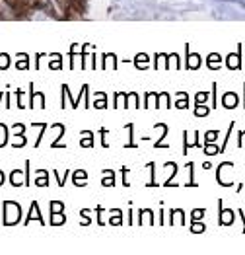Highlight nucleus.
<instances>
[{
	"label": "nucleus",
	"mask_w": 245,
	"mask_h": 255,
	"mask_svg": "<svg viewBox=\"0 0 245 255\" xmlns=\"http://www.w3.org/2000/svg\"><path fill=\"white\" fill-rule=\"evenodd\" d=\"M8 181H10L14 187H21V185H25V173L21 170H14L8 175Z\"/></svg>",
	"instance_id": "nucleus-13"
},
{
	"label": "nucleus",
	"mask_w": 245,
	"mask_h": 255,
	"mask_svg": "<svg viewBox=\"0 0 245 255\" xmlns=\"http://www.w3.org/2000/svg\"><path fill=\"white\" fill-rule=\"evenodd\" d=\"M234 218H236V213L232 209H224V203L220 199L218 201V224L220 226H232L234 224Z\"/></svg>",
	"instance_id": "nucleus-3"
},
{
	"label": "nucleus",
	"mask_w": 245,
	"mask_h": 255,
	"mask_svg": "<svg viewBox=\"0 0 245 255\" xmlns=\"http://www.w3.org/2000/svg\"><path fill=\"white\" fill-rule=\"evenodd\" d=\"M10 66V55L8 53H0V72L6 70Z\"/></svg>",
	"instance_id": "nucleus-44"
},
{
	"label": "nucleus",
	"mask_w": 245,
	"mask_h": 255,
	"mask_svg": "<svg viewBox=\"0 0 245 255\" xmlns=\"http://www.w3.org/2000/svg\"><path fill=\"white\" fill-rule=\"evenodd\" d=\"M102 68L103 70H115L117 68V55L115 53H103L102 55Z\"/></svg>",
	"instance_id": "nucleus-11"
},
{
	"label": "nucleus",
	"mask_w": 245,
	"mask_h": 255,
	"mask_svg": "<svg viewBox=\"0 0 245 255\" xmlns=\"http://www.w3.org/2000/svg\"><path fill=\"white\" fill-rule=\"evenodd\" d=\"M220 64H222V57H220L218 53H210V55L206 57V66H208L210 70H218Z\"/></svg>",
	"instance_id": "nucleus-21"
},
{
	"label": "nucleus",
	"mask_w": 245,
	"mask_h": 255,
	"mask_svg": "<svg viewBox=\"0 0 245 255\" xmlns=\"http://www.w3.org/2000/svg\"><path fill=\"white\" fill-rule=\"evenodd\" d=\"M10 128L8 125H4V123H0V148H4L6 144H8V138H10Z\"/></svg>",
	"instance_id": "nucleus-29"
},
{
	"label": "nucleus",
	"mask_w": 245,
	"mask_h": 255,
	"mask_svg": "<svg viewBox=\"0 0 245 255\" xmlns=\"http://www.w3.org/2000/svg\"><path fill=\"white\" fill-rule=\"evenodd\" d=\"M94 107L96 109H105L107 107V94L105 92H98L94 96Z\"/></svg>",
	"instance_id": "nucleus-27"
},
{
	"label": "nucleus",
	"mask_w": 245,
	"mask_h": 255,
	"mask_svg": "<svg viewBox=\"0 0 245 255\" xmlns=\"http://www.w3.org/2000/svg\"><path fill=\"white\" fill-rule=\"evenodd\" d=\"M204 213H206L204 209H193L191 211V220H201L204 216Z\"/></svg>",
	"instance_id": "nucleus-48"
},
{
	"label": "nucleus",
	"mask_w": 245,
	"mask_h": 255,
	"mask_svg": "<svg viewBox=\"0 0 245 255\" xmlns=\"http://www.w3.org/2000/svg\"><path fill=\"white\" fill-rule=\"evenodd\" d=\"M177 109H187L189 107V94L187 92H177V100L173 102Z\"/></svg>",
	"instance_id": "nucleus-26"
},
{
	"label": "nucleus",
	"mask_w": 245,
	"mask_h": 255,
	"mask_svg": "<svg viewBox=\"0 0 245 255\" xmlns=\"http://www.w3.org/2000/svg\"><path fill=\"white\" fill-rule=\"evenodd\" d=\"M33 183H35L37 187H47V185H49V171L47 170L35 171V179H33Z\"/></svg>",
	"instance_id": "nucleus-18"
},
{
	"label": "nucleus",
	"mask_w": 245,
	"mask_h": 255,
	"mask_svg": "<svg viewBox=\"0 0 245 255\" xmlns=\"http://www.w3.org/2000/svg\"><path fill=\"white\" fill-rule=\"evenodd\" d=\"M72 183H74L76 187H86V185H88V171L86 170L72 171Z\"/></svg>",
	"instance_id": "nucleus-12"
},
{
	"label": "nucleus",
	"mask_w": 245,
	"mask_h": 255,
	"mask_svg": "<svg viewBox=\"0 0 245 255\" xmlns=\"http://www.w3.org/2000/svg\"><path fill=\"white\" fill-rule=\"evenodd\" d=\"M29 98H31V102H29V107L31 109H35V107H45V94L43 92H35V88H33V82L29 84Z\"/></svg>",
	"instance_id": "nucleus-8"
},
{
	"label": "nucleus",
	"mask_w": 245,
	"mask_h": 255,
	"mask_svg": "<svg viewBox=\"0 0 245 255\" xmlns=\"http://www.w3.org/2000/svg\"><path fill=\"white\" fill-rule=\"evenodd\" d=\"M107 224H111V226H121L122 224L121 209H111V218H109V222H107Z\"/></svg>",
	"instance_id": "nucleus-28"
},
{
	"label": "nucleus",
	"mask_w": 245,
	"mask_h": 255,
	"mask_svg": "<svg viewBox=\"0 0 245 255\" xmlns=\"http://www.w3.org/2000/svg\"><path fill=\"white\" fill-rule=\"evenodd\" d=\"M148 64H150V57H148L146 53H138V55L134 57V66H136L138 70H146Z\"/></svg>",
	"instance_id": "nucleus-25"
},
{
	"label": "nucleus",
	"mask_w": 245,
	"mask_h": 255,
	"mask_svg": "<svg viewBox=\"0 0 245 255\" xmlns=\"http://www.w3.org/2000/svg\"><path fill=\"white\" fill-rule=\"evenodd\" d=\"M218 134H220L218 130H206V132H204V144H206V142H214V140L218 138Z\"/></svg>",
	"instance_id": "nucleus-46"
},
{
	"label": "nucleus",
	"mask_w": 245,
	"mask_h": 255,
	"mask_svg": "<svg viewBox=\"0 0 245 255\" xmlns=\"http://www.w3.org/2000/svg\"><path fill=\"white\" fill-rule=\"evenodd\" d=\"M242 43H238V51L236 53H230L228 57H226V66L230 68V70H240L242 68Z\"/></svg>",
	"instance_id": "nucleus-6"
},
{
	"label": "nucleus",
	"mask_w": 245,
	"mask_h": 255,
	"mask_svg": "<svg viewBox=\"0 0 245 255\" xmlns=\"http://www.w3.org/2000/svg\"><path fill=\"white\" fill-rule=\"evenodd\" d=\"M244 98H245V82H244ZM244 107H245V102H244Z\"/></svg>",
	"instance_id": "nucleus-57"
},
{
	"label": "nucleus",
	"mask_w": 245,
	"mask_h": 255,
	"mask_svg": "<svg viewBox=\"0 0 245 255\" xmlns=\"http://www.w3.org/2000/svg\"><path fill=\"white\" fill-rule=\"evenodd\" d=\"M21 220V207L16 201H4L2 203V222L4 226H16Z\"/></svg>",
	"instance_id": "nucleus-1"
},
{
	"label": "nucleus",
	"mask_w": 245,
	"mask_h": 255,
	"mask_svg": "<svg viewBox=\"0 0 245 255\" xmlns=\"http://www.w3.org/2000/svg\"><path fill=\"white\" fill-rule=\"evenodd\" d=\"M103 175H105V177L102 179L103 187H115V183H117V179H115V171L103 170Z\"/></svg>",
	"instance_id": "nucleus-24"
},
{
	"label": "nucleus",
	"mask_w": 245,
	"mask_h": 255,
	"mask_svg": "<svg viewBox=\"0 0 245 255\" xmlns=\"http://www.w3.org/2000/svg\"><path fill=\"white\" fill-rule=\"evenodd\" d=\"M121 173H122V185L124 187H130V181H128V168H121Z\"/></svg>",
	"instance_id": "nucleus-50"
},
{
	"label": "nucleus",
	"mask_w": 245,
	"mask_h": 255,
	"mask_svg": "<svg viewBox=\"0 0 245 255\" xmlns=\"http://www.w3.org/2000/svg\"><path fill=\"white\" fill-rule=\"evenodd\" d=\"M49 55H51V59H53V61L49 63V68H51V70H61L62 68V57L61 55H59V53H49Z\"/></svg>",
	"instance_id": "nucleus-31"
},
{
	"label": "nucleus",
	"mask_w": 245,
	"mask_h": 255,
	"mask_svg": "<svg viewBox=\"0 0 245 255\" xmlns=\"http://www.w3.org/2000/svg\"><path fill=\"white\" fill-rule=\"evenodd\" d=\"M177 220H179V226H183L185 224V211L183 209H171V213H169V224L173 226V224H177Z\"/></svg>",
	"instance_id": "nucleus-16"
},
{
	"label": "nucleus",
	"mask_w": 245,
	"mask_h": 255,
	"mask_svg": "<svg viewBox=\"0 0 245 255\" xmlns=\"http://www.w3.org/2000/svg\"><path fill=\"white\" fill-rule=\"evenodd\" d=\"M238 106H240V96L236 92H226L224 96H222V107H226V109H236Z\"/></svg>",
	"instance_id": "nucleus-10"
},
{
	"label": "nucleus",
	"mask_w": 245,
	"mask_h": 255,
	"mask_svg": "<svg viewBox=\"0 0 245 255\" xmlns=\"http://www.w3.org/2000/svg\"><path fill=\"white\" fill-rule=\"evenodd\" d=\"M148 168H150V173H152V175H150L152 179L146 183V187H158V181H156V164H154V162H150V164H148Z\"/></svg>",
	"instance_id": "nucleus-38"
},
{
	"label": "nucleus",
	"mask_w": 245,
	"mask_h": 255,
	"mask_svg": "<svg viewBox=\"0 0 245 255\" xmlns=\"http://www.w3.org/2000/svg\"><path fill=\"white\" fill-rule=\"evenodd\" d=\"M189 148H203L199 142V130H193V140H189V130L183 132V154H187Z\"/></svg>",
	"instance_id": "nucleus-7"
},
{
	"label": "nucleus",
	"mask_w": 245,
	"mask_h": 255,
	"mask_svg": "<svg viewBox=\"0 0 245 255\" xmlns=\"http://www.w3.org/2000/svg\"><path fill=\"white\" fill-rule=\"evenodd\" d=\"M68 100H70V106H72V96H70L68 84H62V102H61L62 109H66V107H68Z\"/></svg>",
	"instance_id": "nucleus-33"
},
{
	"label": "nucleus",
	"mask_w": 245,
	"mask_h": 255,
	"mask_svg": "<svg viewBox=\"0 0 245 255\" xmlns=\"http://www.w3.org/2000/svg\"><path fill=\"white\" fill-rule=\"evenodd\" d=\"M16 68H18V70H27V68H29V55H27V53H18Z\"/></svg>",
	"instance_id": "nucleus-30"
},
{
	"label": "nucleus",
	"mask_w": 245,
	"mask_h": 255,
	"mask_svg": "<svg viewBox=\"0 0 245 255\" xmlns=\"http://www.w3.org/2000/svg\"><path fill=\"white\" fill-rule=\"evenodd\" d=\"M124 128H126V132H128V136H130V142H126L124 148H136V142H134V125L128 123Z\"/></svg>",
	"instance_id": "nucleus-36"
},
{
	"label": "nucleus",
	"mask_w": 245,
	"mask_h": 255,
	"mask_svg": "<svg viewBox=\"0 0 245 255\" xmlns=\"http://www.w3.org/2000/svg\"><path fill=\"white\" fill-rule=\"evenodd\" d=\"M203 150H204V156H216V154H220V146L214 144V142H206L203 146Z\"/></svg>",
	"instance_id": "nucleus-34"
},
{
	"label": "nucleus",
	"mask_w": 245,
	"mask_h": 255,
	"mask_svg": "<svg viewBox=\"0 0 245 255\" xmlns=\"http://www.w3.org/2000/svg\"><path fill=\"white\" fill-rule=\"evenodd\" d=\"M64 222H66L64 213H51V224L53 226H62Z\"/></svg>",
	"instance_id": "nucleus-37"
},
{
	"label": "nucleus",
	"mask_w": 245,
	"mask_h": 255,
	"mask_svg": "<svg viewBox=\"0 0 245 255\" xmlns=\"http://www.w3.org/2000/svg\"><path fill=\"white\" fill-rule=\"evenodd\" d=\"M142 107V104H140V102H138V94H136V92H130V94H128V107Z\"/></svg>",
	"instance_id": "nucleus-45"
},
{
	"label": "nucleus",
	"mask_w": 245,
	"mask_h": 255,
	"mask_svg": "<svg viewBox=\"0 0 245 255\" xmlns=\"http://www.w3.org/2000/svg\"><path fill=\"white\" fill-rule=\"evenodd\" d=\"M169 68H175V70H179V68H181V59H179V55H177V53H169V55H167L165 70H169Z\"/></svg>",
	"instance_id": "nucleus-22"
},
{
	"label": "nucleus",
	"mask_w": 245,
	"mask_h": 255,
	"mask_svg": "<svg viewBox=\"0 0 245 255\" xmlns=\"http://www.w3.org/2000/svg\"><path fill=\"white\" fill-rule=\"evenodd\" d=\"M238 214L242 216V224H244V228H242V234H245V214H244V211H242V209H238Z\"/></svg>",
	"instance_id": "nucleus-54"
},
{
	"label": "nucleus",
	"mask_w": 245,
	"mask_h": 255,
	"mask_svg": "<svg viewBox=\"0 0 245 255\" xmlns=\"http://www.w3.org/2000/svg\"><path fill=\"white\" fill-rule=\"evenodd\" d=\"M51 128H55V130H57V138L51 142V148H64V144H61V138L64 136V130H66L64 125H62V123H55Z\"/></svg>",
	"instance_id": "nucleus-14"
},
{
	"label": "nucleus",
	"mask_w": 245,
	"mask_h": 255,
	"mask_svg": "<svg viewBox=\"0 0 245 255\" xmlns=\"http://www.w3.org/2000/svg\"><path fill=\"white\" fill-rule=\"evenodd\" d=\"M78 49H80V45H78V43H72V45H70V68H74V66H76V57H78V53H76V51H78Z\"/></svg>",
	"instance_id": "nucleus-40"
},
{
	"label": "nucleus",
	"mask_w": 245,
	"mask_h": 255,
	"mask_svg": "<svg viewBox=\"0 0 245 255\" xmlns=\"http://www.w3.org/2000/svg\"><path fill=\"white\" fill-rule=\"evenodd\" d=\"M238 146L240 148H245V130L240 132V140H238Z\"/></svg>",
	"instance_id": "nucleus-53"
},
{
	"label": "nucleus",
	"mask_w": 245,
	"mask_h": 255,
	"mask_svg": "<svg viewBox=\"0 0 245 255\" xmlns=\"http://www.w3.org/2000/svg\"><path fill=\"white\" fill-rule=\"evenodd\" d=\"M146 102L142 104V107H160V102H158V92H146Z\"/></svg>",
	"instance_id": "nucleus-23"
},
{
	"label": "nucleus",
	"mask_w": 245,
	"mask_h": 255,
	"mask_svg": "<svg viewBox=\"0 0 245 255\" xmlns=\"http://www.w3.org/2000/svg\"><path fill=\"white\" fill-rule=\"evenodd\" d=\"M154 128L160 130V138L154 142V148H167V144H163V138L167 136V125H165V123H158Z\"/></svg>",
	"instance_id": "nucleus-15"
},
{
	"label": "nucleus",
	"mask_w": 245,
	"mask_h": 255,
	"mask_svg": "<svg viewBox=\"0 0 245 255\" xmlns=\"http://www.w3.org/2000/svg\"><path fill=\"white\" fill-rule=\"evenodd\" d=\"M165 63H167V55L156 53V64H154V68H156V70H158V68H165Z\"/></svg>",
	"instance_id": "nucleus-42"
},
{
	"label": "nucleus",
	"mask_w": 245,
	"mask_h": 255,
	"mask_svg": "<svg viewBox=\"0 0 245 255\" xmlns=\"http://www.w3.org/2000/svg\"><path fill=\"white\" fill-rule=\"evenodd\" d=\"M208 98H210V94H208V92H197V94H195V106H199V104H206V102H208Z\"/></svg>",
	"instance_id": "nucleus-43"
},
{
	"label": "nucleus",
	"mask_w": 245,
	"mask_h": 255,
	"mask_svg": "<svg viewBox=\"0 0 245 255\" xmlns=\"http://www.w3.org/2000/svg\"><path fill=\"white\" fill-rule=\"evenodd\" d=\"M80 146L82 148H94V132L92 130L80 132Z\"/></svg>",
	"instance_id": "nucleus-17"
},
{
	"label": "nucleus",
	"mask_w": 245,
	"mask_h": 255,
	"mask_svg": "<svg viewBox=\"0 0 245 255\" xmlns=\"http://www.w3.org/2000/svg\"><path fill=\"white\" fill-rule=\"evenodd\" d=\"M51 213H64V203L61 201H51Z\"/></svg>",
	"instance_id": "nucleus-47"
},
{
	"label": "nucleus",
	"mask_w": 245,
	"mask_h": 255,
	"mask_svg": "<svg viewBox=\"0 0 245 255\" xmlns=\"http://www.w3.org/2000/svg\"><path fill=\"white\" fill-rule=\"evenodd\" d=\"M115 100H113V107L117 109V107H128V94L126 92H115V96H113Z\"/></svg>",
	"instance_id": "nucleus-20"
},
{
	"label": "nucleus",
	"mask_w": 245,
	"mask_h": 255,
	"mask_svg": "<svg viewBox=\"0 0 245 255\" xmlns=\"http://www.w3.org/2000/svg\"><path fill=\"white\" fill-rule=\"evenodd\" d=\"M232 168H234V162H222V164L218 166V170H216V181H218V185H222V187H232V185H234V181L228 179L224 175V171L232 170Z\"/></svg>",
	"instance_id": "nucleus-4"
},
{
	"label": "nucleus",
	"mask_w": 245,
	"mask_h": 255,
	"mask_svg": "<svg viewBox=\"0 0 245 255\" xmlns=\"http://www.w3.org/2000/svg\"><path fill=\"white\" fill-rule=\"evenodd\" d=\"M12 134L16 136V140H14V148H23L25 144H27V138H25V125L23 123H16L14 127H12Z\"/></svg>",
	"instance_id": "nucleus-5"
},
{
	"label": "nucleus",
	"mask_w": 245,
	"mask_h": 255,
	"mask_svg": "<svg viewBox=\"0 0 245 255\" xmlns=\"http://www.w3.org/2000/svg\"><path fill=\"white\" fill-rule=\"evenodd\" d=\"M16 96H18V107H20V109L27 107L25 106V102H23V90H16Z\"/></svg>",
	"instance_id": "nucleus-51"
},
{
	"label": "nucleus",
	"mask_w": 245,
	"mask_h": 255,
	"mask_svg": "<svg viewBox=\"0 0 245 255\" xmlns=\"http://www.w3.org/2000/svg\"><path fill=\"white\" fill-rule=\"evenodd\" d=\"M187 170H189V181L185 183V187H197V181H195V168H193V162H187Z\"/></svg>",
	"instance_id": "nucleus-35"
},
{
	"label": "nucleus",
	"mask_w": 245,
	"mask_h": 255,
	"mask_svg": "<svg viewBox=\"0 0 245 255\" xmlns=\"http://www.w3.org/2000/svg\"><path fill=\"white\" fill-rule=\"evenodd\" d=\"M146 222H148L150 226H152V224H156V220H154V211H152V209H142V211H140L138 224L142 226V224H146Z\"/></svg>",
	"instance_id": "nucleus-19"
},
{
	"label": "nucleus",
	"mask_w": 245,
	"mask_h": 255,
	"mask_svg": "<svg viewBox=\"0 0 245 255\" xmlns=\"http://www.w3.org/2000/svg\"><path fill=\"white\" fill-rule=\"evenodd\" d=\"M6 183V173L0 170V185H4Z\"/></svg>",
	"instance_id": "nucleus-55"
},
{
	"label": "nucleus",
	"mask_w": 245,
	"mask_h": 255,
	"mask_svg": "<svg viewBox=\"0 0 245 255\" xmlns=\"http://www.w3.org/2000/svg\"><path fill=\"white\" fill-rule=\"evenodd\" d=\"M31 220H39V224H45V220H43V214H41V211H39V203H37V201H33V203H31L29 214L25 216L23 224H29Z\"/></svg>",
	"instance_id": "nucleus-9"
},
{
	"label": "nucleus",
	"mask_w": 245,
	"mask_h": 255,
	"mask_svg": "<svg viewBox=\"0 0 245 255\" xmlns=\"http://www.w3.org/2000/svg\"><path fill=\"white\" fill-rule=\"evenodd\" d=\"M210 113V107L206 106V104H199V106H195V115L197 117H206Z\"/></svg>",
	"instance_id": "nucleus-41"
},
{
	"label": "nucleus",
	"mask_w": 245,
	"mask_h": 255,
	"mask_svg": "<svg viewBox=\"0 0 245 255\" xmlns=\"http://www.w3.org/2000/svg\"><path fill=\"white\" fill-rule=\"evenodd\" d=\"M185 68L187 70H199L201 68V63H203V57L199 53H191V47L185 45Z\"/></svg>",
	"instance_id": "nucleus-2"
},
{
	"label": "nucleus",
	"mask_w": 245,
	"mask_h": 255,
	"mask_svg": "<svg viewBox=\"0 0 245 255\" xmlns=\"http://www.w3.org/2000/svg\"><path fill=\"white\" fill-rule=\"evenodd\" d=\"M216 88H218V84L216 82H212V106H210V109H216L218 107V102H216Z\"/></svg>",
	"instance_id": "nucleus-49"
},
{
	"label": "nucleus",
	"mask_w": 245,
	"mask_h": 255,
	"mask_svg": "<svg viewBox=\"0 0 245 255\" xmlns=\"http://www.w3.org/2000/svg\"><path fill=\"white\" fill-rule=\"evenodd\" d=\"M189 230H191L193 234H203L204 230H206V224H204L203 220H191Z\"/></svg>",
	"instance_id": "nucleus-32"
},
{
	"label": "nucleus",
	"mask_w": 245,
	"mask_h": 255,
	"mask_svg": "<svg viewBox=\"0 0 245 255\" xmlns=\"http://www.w3.org/2000/svg\"><path fill=\"white\" fill-rule=\"evenodd\" d=\"M100 132H102V146L103 148H109V144H107V128H100Z\"/></svg>",
	"instance_id": "nucleus-52"
},
{
	"label": "nucleus",
	"mask_w": 245,
	"mask_h": 255,
	"mask_svg": "<svg viewBox=\"0 0 245 255\" xmlns=\"http://www.w3.org/2000/svg\"><path fill=\"white\" fill-rule=\"evenodd\" d=\"M158 102H160V107L163 106V107H167V109L173 106V102L169 100V94H167V92H162V94H158Z\"/></svg>",
	"instance_id": "nucleus-39"
},
{
	"label": "nucleus",
	"mask_w": 245,
	"mask_h": 255,
	"mask_svg": "<svg viewBox=\"0 0 245 255\" xmlns=\"http://www.w3.org/2000/svg\"><path fill=\"white\" fill-rule=\"evenodd\" d=\"M203 168L204 170H210V168H212V164H210V162H203Z\"/></svg>",
	"instance_id": "nucleus-56"
}]
</instances>
